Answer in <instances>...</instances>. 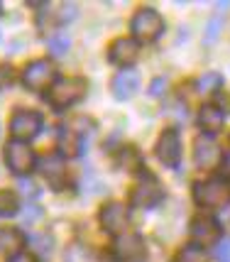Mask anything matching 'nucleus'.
I'll return each instance as SVG.
<instances>
[{
	"instance_id": "nucleus-8",
	"label": "nucleus",
	"mask_w": 230,
	"mask_h": 262,
	"mask_svg": "<svg viewBox=\"0 0 230 262\" xmlns=\"http://www.w3.org/2000/svg\"><path fill=\"white\" fill-rule=\"evenodd\" d=\"M157 157L164 167H176L179 160H181V137L179 133L169 127V130H164L157 140Z\"/></svg>"
},
{
	"instance_id": "nucleus-9",
	"label": "nucleus",
	"mask_w": 230,
	"mask_h": 262,
	"mask_svg": "<svg viewBox=\"0 0 230 262\" xmlns=\"http://www.w3.org/2000/svg\"><path fill=\"white\" fill-rule=\"evenodd\" d=\"M162 199H164V191L152 174H145V179L132 191V206H137V208H152V206L159 204Z\"/></svg>"
},
{
	"instance_id": "nucleus-27",
	"label": "nucleus",
	"mask_w": 230,
	"mask_h": 262,
	"mask_svg": "<svg viewBox=\"0 0 230 262\" xmlns=\"http://www.w3.org/2000/svg\"><path fill=\"white\" fill-rule=\"evenodd\" d=\"M39 216H42V211H39L37 206H30V208H27V211L22 213V223H25V226H32V223H35Z\"/></svg>"
},
{
	"instance_id": "nucleus-18",
	"label": "nucleus",
	"mask_w": 230,
	"mask_h": 262,
	"mask_svg": "<svg viewBox=\"0 0 230 262\" xmlns=\"http://www.w3.org/2000/svg\"><path fill=\"white\" fill-rule=\"evenodd\" d=\"M220 86H223V76L218 71H208V74H203L201 79L196 81V91L198 93H216Z\"/></svg>"
},
{
	"instance_id": "nucleus-20",
	"label": "nucleus",
	"mask_w": 230,
	"mask_h": 262,
	"mask_svg": "<svg viewBox=\"0 0 230 262\" xmlns=\"http://www.w3.org/2000/svg\"><path fill=\"white\" fill-rule=\"evenodd\" d=\"M118 162H120V167H125L127 171L142 169V157H140V152L135 147H123V149H120V157H118Z\"/></svg>"
},
{
	"instance_id": "nucleus-26",
	"label": "nucleus",
	"mask_w": 230,
	"mask_h": 262,
	"mask_svg": "<svg viewBox=\"0 0 230 262\" xmlns=\"http://www.w3.org/2000/svg\"><path fill=\"white\" fill-rule=\"evenodd\" d=\"M216 260L218 262H230V240H220L216 248Z\"/></svg>"
},
{
	"instance_id": "nucleus-13",
	"label": "nucleus",
	"mask_w": 230,
	"mask_h": 262,
	"mask_svg": "<svg viewBox=\"0 0 230 262\" xmlns=\"http://www.w3.org/2000/svg\"><path fill=\"white\" fill-rule=\"evenodd\" d=\"M137 57H140V45L137 39H130V37L115 39L110 45V49H108V59L113 64H120L123 69H130V64L137 61Z\"/></svg>"
},
{
	"instance_id": "nucleus-22",
	"label": "nucleus",
	"mask_w": 230,
	"mask_h": 262,
	"mask_svg": "<svg viewBox=\"0 0 230 262\" xmlns=\"http://www.w3.org/2000/svg\"><path fill=\"white\" fill-rule=\"evenodd\" d=\"M220 32H223V15H216V17L208 20L206 32H203V42H206V45H213L220 37Z\"/></svg>"
},
{
	"instance_id": "nucleus-30",
	"label": "nucleus",
	"mask_w": 230,
	"mask_h": 262,
	"mask_svg": "<svg viewBox=\"0 0 230 262\" xmlns=\"http://www.w3.org/2000/svg\"><path fill=\"white\" fill-rule=\"evenodd\" d=\"M74 17H76V5L74 3L61 5V20H74Z\"/></svg>"
},
{
	"instance_id": "nucleus-1",
	"label": "nucleus",
	"mask_w": 230,
	"mask_h": 262,
	"mask_svg": "<svg viewBox=\"0 0 230 262\" xmlns=\"http://www.w3.org/2000/svg\"><path fill=\"white\" fill-rule=\"evenodd\" d=\"M86 89H88V83H86V79H81V76L61 79L49 89L47 101L52 103L57 111H64V108H69V105H74V103H79L81 98L86 96Z\"/></svg>"
},
{
	"instance_id": "nucleus-31",
	"label": "nucleus",
	"mask_w": 230,
	"mask_h": 262,
	"mask_svg": "<svg viewBox=\"0 0 230 262\" xmlns=\"http://www.w3.org/2000/svg\"><path fill=\"white\" fill-rule=\"evenodd\" d=\"M220 171H223L225 177H230V149L223 155V160H220Z\"/></svg>"
},
{
	"instance_id": "nucleus-11",
	"label": "nucleus",
	"mask_w": 230,
	"mask_h": 262,
	"mask_svg": "<svg viewBox=\"0 0 230 262\" xmlns=\"http://www.w3.org/2000/svg\"><path fill=\"white\" fill-rule=\"evenodd\" d=\"M191 238L196 245H213L220 238V223L211 216H196L191 221Z\"/></svg>"
},
{
	"instance_id": "nucleus-32",
	"label": "nucleus",
	"mask_w": 230,
	"mask_h": 262,
	"mask_svg": "<svg viewBox=\"0 0 230 262\" xmlns=\"http://www.w3.org/2000/svg\"><path fill=\"white\" fill-rule=\"evenodd\" d=\"M10 262H37L32 255H27V252H20V255H15V257H10Z\"/></svg>"
},
{
	"instance_id": "nucleus-10",
	"label": "nucleus",
	"mask_w": 230,
	"mask_h": 262,
	"mask_svg": "<svg viewBox=\"0 0 230 262\" xmlns=\"http://www.w3.org/2000/svg\"><path fill=\"white\" fill-rule=\"evenodd\" d=\"M39 167H42V174H44L47 184H49L54 191H61V189L66 186V160H64V155L54 152V155L44 157Z\"/></svg>"
},
{
	"instance_id": "nucleus-28",
	"label": "nucleus",
	"mask_w": 230,
	"mask_h": 262,
	"mask_svg": "<svg viewBox=\"0 0 230 262\" xmlns=\"http://www.w3.org/2000/svg\"><path fill=\"white\" fill-rule=\"evenodd\" d=\"M164 89H167V81L159 76V79H154L150 83V96H154V98H157V96H162V93H164Z\"/></svg>"
},
{
	"instance_id": "nucleus-3",
	"label": "nucleus",
	"mask_w": 230,
	"mask_h": 262,
	"mask_svg": "<svg viewBox=\"0 0 230 262\" xmlns=\"http://www.w3.org/2000/svg\"><path fill=\"white\" fill-rule=\"evenodd\" d=\"M194 199L203 208H218L230 201V186L223 179H208L194 186Z\"/></svg>"
},
{
	"instance_id": "nucleus-21",
	"label": "nucleus",
	"mask_w": 230,
	"mask_h": 262,
	"mask_svg": "<svg viewBox=\"0 0 230 262\" xmlns=\"http://www.w3.org/2000/svg\"><path fill=\"white\" fill-rule=\"evenodd\" d=\"M206 248H201V245H196V243H191V245H186V248H181L179 250V255H176V262H206Z\"/></svg>"
},
{
	"instance_id": "nucleus-14",
	"label": "nucleus",
	"mask_w": 230,
	"mask_h": 262,
	"mask_svg": "<svg viewBox=\"0 0 230 262\" xmlns=\"http://www.w3.org/2000/svg\"><path fill=\"white\" fill-rule=\"evenodd\" d=\"M130 213L123 204H108L101 208V226H103L110 235H120L127 228Z\"/></svg>"
},
{
	"instance_id": "nucleus-15",
	"label": "nucleus",
	"mask_w": 230,
	"mask_h": 262,
	"mask_svg": "<svg viewBox=\"0 0 230 262\" xmlns=\"http://www.w3.org/2000/svg\"><path fill=\"white\" fill-rule=\"evenodd\" d=\"M140 89V74L135 69H123L113 79V96L118 101H130Z\"/></svg>"
},
{
	"instance_id": "nucleus-7",
	"label": "nucleus",
	"mask_w": 230,
	"mask_h": 262,
	"mask_svg": "<svg viewBox=\"0 0 230 262\" xmlns=\"http://www.w3.org/2000/svg\"><path fill=\"white\" fill-rule=\"evenodd\" d=\"M113 252L115 257L123 262H140L147 255V248H145V240L140 235L125 233V235H118V240L113 243Z\"/></svg>"
},
{
	"instance_id": "nucleus-5",
	"label": "nucleus",
	"mask_w": 230,
	"mask_h": 262,
	"mask_svg": "<svg viewBox=\"0 0 230 262\" xmlns=\"http://www.w3.org/2000/svg\"><path fill=\"white\" fill-rule=\"evenodd\" d=\"M54 79H57V69L47 59H37L32 64H27V69L22 71V81L30 91H42L47 86H54L57 83Z\"/></svg>"
},
{
	"instance_id": "nucleus-25",
	"label": "nucleus",
	"mask_w": 230,
	"mask_h": 262,
	"mask_svg": "<svg viewBox=\"0 0 230 262\" xmlns=\"http://www.w3.org/2000/svg\"><path fill=\"white\" fill-rule=\"evenodd\" d=\"M12 81H15V71H12V67H0V89H8V86H12Z\"/></svg>"
},
{
	"instance_id": "nucleus-19",
	"label": "nucleus",
	"mask_w": 230,
	"mask_h": 262,
	"mask_svg": "<svg viewBox=\"0 0 230 262\" xmlns=\"http://www.w3.org/2000/svg\"><path fill=\"white\" fill-rule=\"evenodd\" d=\"M47 47H49V52L54 54V57H64L66 52H69L71 47V39L66 32H54L49 39H47Z\"/></svg>"
},
{
	"instance_id": "nucleus-23",
	"label": "nucleus",
	"mask_w": 230,
	"mask_h": 262,
	"mask_svg": "<svg viewBox=\"0 0 230 262\" xmlns=\"http://www.w3.org/2000/svg\"><path fill=\"white\" fill-rule=\"evenodd\" d=\"M17 196L12 191H0V216H15L17 213Z\"/></svg>"
},
{
	"instance_id": "nucleus-6",
	"label": "nucleus",
	"mask_w": 230,
	"mask_h": 262,
	"mask_svg": "<svg viewBox=\"0 0 230 262\" xmlns=\"http://www.w3.org/2000/svg\"><path fill=\"white\" fill-rule=\"evenodd\" d=\"M42 123H44V120H42V115L37 113V111H17L10 120V133L15 140L27 142V140H32V137L39 135Z\"/></svg>"
},
{
	"instance_id": "nucleus-12",
	"label": "nucleus",
	"mask_w": 230,
	"mask_h": 262,
	"mask_svg": "<svg viewBox=\"0 0 230 262\" xmlns=\"http://www.w3.org/2000/svg\"><path fill=\"white\" fill-rule=\"evenodd\" d=\"M194 162H196V167H198V169H213L216 164H220V149L208 135L196 137V142H194Z\"/></svg>"
},
{
	"instance_id": "nucleus-16",
	"label": "nucleus",
	"mask_w": 230,
	"mask_h": 262,
	"mask_svg": "<svg viewBox=\"0 0 230 262\" xmlns=\"http://www.w3.org/2000/svg\"><path fill=\"white\" fill-rule=\"evenodd\" d=\"M223 123H225V115H223L220 108H216V105H203V108H201V113H198V125H201V130H203L206 135L218 133L220 127H223Z\"/></svg>"
},
{
	"instance_id": "nucleus-33",
	"label": "nucleus",
	"mask_w": 230,
	"mask_h": 262,
	"mask_svg": "<svg viewBox=\"0 0 230 262\" xmlns=\"http://www.w3.org/2000/svg\"><path fill=\"white\" fill-rule=\"evenodd\" d=\"M216 8H218V10H228L230 3H228V0H223V3H216Z\"/></svg>"
},
{
	"instance_id": "nucleus-4",
	"label": "nucleus",
	"mask_w": 230,
	"mask_h": 262,
	"mask_svg": "<svg viewBox=\"0 0 230 262\" xmlns=\"http://www.w3.org/2000/svg\"><path fill=\"white\" fill-rule=\"evenodd\" d=\"M35 162H37V157L27 142L12 140V142L5 145V164H8V169H10L12 174H17V177L30 174V171L35 169Z\"/></svg>"
},
{
	"instance_id": "nucleus-29",
	"label": "nucleus",
	"mask_w": 230,
	"mask_h": 262,
	"mask_svg": "<svg viewBox=\"0 0 230 262\" xmlns=\"http://www.w3.org/2000/svg\"><path fill=\"white\" fill-rule=\"evenodd\" d=\"M17 186H20V191H22L25 196H37L35 184L30 182V179H20V182H17Z\"/></svg>"
},
{
	"instance_id": "nucleus-17",
	"label": "nucleus",
	"mask_w": 230,
	"mask_h": 262,
	"mask_svg": "<svg viewBox=\"0 0 230 262\" xmlns=\"http://www.w3.org/2000/svg\"><path fill=\"white\" fill-rule=\"evenodd\" d=\"M22 248H25V235L20 230H15V228L0 230V252L15 257V255H20Z\"/></svg>"
},
{
	"instance_id": "nucleus-2",
	"label": "nucleus",
	"mask_w": 230,
	"mask_h": 262,
	"mask_svg": "<svg viewBox=\"0 0 230 262\" xmlns=\"http://www.w3.org/2000/svg\"><path fill=\"white\" fill-rule=\"evenodd\" d=\"M130 30H132V37L137 42H154L164 32V20H162V15L157 10L142 8V10L135 12V17L130 23Z\"/></svg>"
},
{
	"instance_id": "nucleus-24",
	"label": "nucleus",
	"mask_w": 230,
	"mask_h": 262,
	"mask_svg": "<svg viewBox=\"0 0 230 262\" xmlns=\"http://www.w3.org/2000/svg\"><path fill=\"white\" fill-rule=\"evenodd\" d=\"M27 243H30L39 255H49V250H52V238H49L47 233H35V235H30Z\"/></svg>"
}]
</instances>
